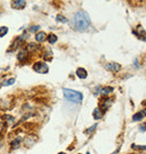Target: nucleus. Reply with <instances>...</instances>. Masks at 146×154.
<instances>
[{"mask_svg":"<svg viewBox=\"0 0 146 154\" xmlns=\"http://www.w3.org/2000/svg\"><path fill=\"white\" fill-rule=\"evenodd\" d=\"M33 70L37 73H42V74H45V73L48 72V65L45 63V62H36L34 65H33Z\"/></svg>","mask_w":146,"mask_h":154,"instance_id":"nucleus-3","label":"nucleus"},{"mask_svg":"<svg viewBox=\"0 0 146 154\" xmlns=\"http://www.w3.org/2000/svg\"><path fill=\"white\" fill-rule=\"evenodd\" d=\"M0 16H1V14H0Z\"/></svg>","mask_w":146,"mask_h":154,"instance_id":"nucleus-27","label":"nucleus"},{"mask_svg":"<svg viewBox=\"0 0 146 154\" xmlns=\"http://www.w3.org/2000/svg\"><path fill=\"white\" fill-rule=\"evenodd\" d=\"M7 34H8V27L1 26V27H0V38H1V37H5Z\"/></svg>","mask_w":146,"mask_h":154,"instance_id":"nucleus-16","label":"nucleus"},{"mask_svg":"<svg viewBox=\"0 0 146 154\" xmlns=\"http://www.w3.org/2000/svg\"><path fill=\"white\" fill-rule=\"evenodd\" d=\"M2 129H4V123H2L1 119H0V133L2 132Z\"/></svg>","mask_w":146,"mask_h":154,"instance_id":"nucleus-23","label":"nucleus"},{"mask_svg":"<svg viewBox=\"0 0 146 154\" xmlns=\"http://www.w3.org/2000/svg\"><path fill=\"white\" fill-rule=\"evenodd\" d=\"M106 69L111 71V72H119L121 70V65L119 63H116V62H110V63L106 64Z\"/></svg>","mask_w":146,"mask_h":154,"instance_id":"nucleus-6","label":"nucleus"},{"mask_svg":"<svg viewBox=\"0 0 146 154\" xmlns=\"http://www.w3.org/2000/svg\"><path fill=\"white\" fill-rule=\"evenodd\" d=\"M38 48V45H36L35 43H30L28 44V46H27V48H26V51H35V50H37Z\"/></svg>","mask_w":146,"mask_h":154,"instance_id":"nucleus-18","label":"nucleus"},{"mask_svg":"<svg viewBox=\"0 0 146 154\" xmlns=\"http://www.w3.org/2000/svg\"><path fill=\"white\" fill-rule=\"evenodd\" d=\"M27 54H28V52L26 51V50H23L18 53V60L20 61V62H25L27 60Z\"/></svg>","mask_w":146,"mask_h":154,"instance_id":"nucleus-13","label":"nucleus"},{"mask_svg":"<svg viewBox=\"0 0 146 154\" xmlns=\"http://www.w3.org/2000/svg\"><path fill=\"white\" fill-rule=\"evenodd\" d=\"M1 144H2V142H1V140H0V149H1V146H2Z\"/></svg>","mask_w":146,"mask_h":154,"instance_id":"nucleus-24","label":"nucleus"},{"mask_svg":"<svg viewBox=\"0 0 146 154\" xmlns=\"http://www.w3.org/2000/svg\"><path fill=\"white\" fill-rule=\"evenodd\" d=\"M56 20L60 23H64V24L68 23V19H66L64 16H62V15H57V16H56Z\"/></svg>","mask_w":146,"mask_h":154,"instance_id":"nucleus-19","label":"nucleus"},{"mask_svg":"<svg viewBox=\"0 0 146 154\" xmlns=\"http://www.w3.org/2000/svg\"><path fill=\"white\" fill-rule=\"evenodd\" d=\"M87 154H90V153H89V152H88V153H87Z\"/></svg>","mask_w":146,"mask_h":154,"instance_id":"nucleus-26","label":"nucleus"},{"mask_svg":"<svg viewBox=\"0 0 146 154\" xmlns=\"http://www.w3.org/2000/svg\"><path fill=\"white\" fill-rule=\"evenodd\" d=\"M35 38H36V41L38 43H43L45 39H47V35H46V33H44V32H38L37 34L35 35Z\"/></svg>","mask_w":146,"mask_h":154,"instance_id":"nucleus-9","label":"nucleus"},{"mask_svg":"<svg viewBox=\"0 0 146 154\" xmlns=\"http://www.w3.org/2000/svg\"><path fill=\"white\" fill-rule=\"evenodd\" d=\"M2 120H4L7 125H13L14 122H15V118L10 115H4L2 116Z\"/></svg>","mask_w":146,"mask_h":154,"instance_id":"nucleus-12","label":"nucleus"},{"mask_svg":"<svg viewBox=\"0 0 146 154\" xmlns=\"http://www.w3.org/2000/svg\"><path fill=\"white\" fill-rule=\"evenodd\" d=\"M132 147H133L134 150H146V146H138L136 144H133Z\"/></svg>","mask_w":146,"mask_h":154,"instance_id":"nucleus-20","label":"nucleus"},{"mask_svg":"<svg viewBox=\"0 0 146 154\" xmlns=\"http://www.w3.org/2000/svg\"><path fill=\"white\" fill-rule=\"evenodd\" d=\"M112 91H114V88H112V87H105V88H101L100 94H103V96H107V94H111Z\"/></svg>","mask_w":146,"mask_h":154,"instance_id":"nucleus-14","label":"nucleus"},{"mask_svg":"<svg viewBox=\"0 0 146 154\" xmlns=\"http://www.w3.org/2000/svg\"><path fill=\"white\" fill-rule=\"evenodd\" d=\"M92 116H93V118L95 119H101L103 116V112L101 110H100V108H96L95 110H93V112H92Z\"/></svg>","mask_w":146,"mask_h":154,"instance_id":"nucleus-11","label":"nucleus"},{"mask_svg":"<svg viewBox=\"0 0 146 154\" xmlns=\"http://www.w3.org/2000/svg\"><path fill=\"white\" fill-rule=\"evenodd\" d=\"M96 127H97V125H93V126H91V128L88 129V131H86V133H87V134H90V133H92L93 131H95Z\"/></svg>","mask_w":146,"mask_h":154,"instance_id":"nucleus-21","label":"nucleus"},{"mask_svg":"<svg viewBox=\"0 0 146 154\" xmlns=\"http://www.w3.org/2000/svg\"><path fill=\"white\" fill-rule=\"evenodd\" d=\"M47 41L50 42V44H55L57 42V36L55 34H50L47 36Z\"/></svg>","mask_w":146,"mask_h":154,"instance_id":"nucleus-15","label":"nucleus"},{"mask_svg":"<svg viewBox=\"0 0 146 154\" xmlns=\"http://www.w3.org/2000/svg\"><path fill=\"white\" fill-rule=\"evenodd\" d=\"M75 74H77V77L80 78V79H86V78L88 77V72H87L86 69H83V68L77 69V72H75Z\"/></svg>","mask_w":146,"mask_h":154,"instance_id":"nucleus-10","label":"nucleus"},{"mask_svg":"<svg viewBox=\"0 0 146 154\" xmlns=\"http://www.w3.org/2000/svg\"><path fill=\"white\" fill-rule=\"evenodd\" d=\"M23 140H24V136H22V135L16 136L14 138V141L10 143V149L11 150H17V149H19L20 145L23 144Z\"/></svg>","mask_w":146,"mask_h":154,"instance_id":"nucleus-4","label":"nucleus"},{"mask_svg":"<svg viewBox=\"0 0 146 154\" xmlns=\"http://www.w3.org/2000/svg\"><path fill=\"white\" fill-rule=\"evenodd\" d=\"M60 154H65V153H60Z\"/></svg>","mask_w":146,"mask_h":154,"instance_id":"nucleus-25","label":"nucleus"},{"mask_svg":"<svg viewBox=\"0 0 146 154\" xmlns=\"http://www.w3.org/2000/svg\"><path fill=\"white\" fill-rule=\"evenodd\" d=\"M112 105V100L110 98H107V99H103V101H101V108H100V110L102 111V112H105V111L107 110L108 108L110 107Z\"/></svg>","mask_w":146,"mask_h":154,"instance_id":"nucleus-7","label":"nucleus"},{"mask_svg":"<svg viewBox=\"0 0 146 154\" xmlns=\"http://www.w3.org/2000/svg\"><path fill=\"white\" fill-rule=\"evenodd\" d=\"M38 28H39L38 26H34V27H32V28H30V32H35V30H37Z\"/></svg>","mask_w":146,"mask_h":154,"instance_id":"nucleus-22","label":"nucleus"},{"mask_svg":"<svg viewBox=\"0 0 146 154\" xmlns=\"http://www.w3.org/2000/svg\"><path fill=\"white\" fill-rule=\"evenodd\" d=\"M26 7V1L25 0H11V8L20 10Z\"/></svg>","mask_w":146,"mask_h":154,"instance_id":"nucleus-5","label":"nucleus"},{"mask_svg":"<svg viewBox=\"0 0 146 154\" xmlns=\"http://www.w3.org/2000/svg\"><path fill=\"white\" fill-rule=\"evenodd\" d=\"M91 25V19L89 14L86 10H79L75 13L74 18H73V26L74 29L79 32H84L87 30Z\"/></svg>","mask_w":146,"mask_h":154,"instance_id":"nucleus-1","label":"nucleus"},{"mask_svg":"<svg viewBox=\"0 0 146 154\" xmlns=\"http://www.w3.org/2000/svg\"><path fill=\"white\" fill-rule=\"evenodd\" d=\"M63 94H64V98L66 99L68 101H70V103H81L82 100H83V94H82L80 91H77V90L64 88V89H63Z\"/></svg>","mask_w":146,"mask_h":154,"instance_id":"nucleus-2","label":"nucleus"},{"mask_svg":"<svg viewBox=\"0 0 146 154\" xmlns=\"http://www.w3.org/2000/svg\"><path fill=\"white\" fill-rule=\"evenodd\" d=\"M145 116H146V109H143L142 111H138V112H136V114L133 116V122H139V120H142Z\"/></svg>","mask_w":146,"mask_h":154,"instance_id":"nucleus-8","label":"nucleus"},{"mask_svg":"<svg viewBox=\"0 0 146 154\" xmlns=\"http://www.w3.org/2000/svg\"><path fill=\"white\" fill-rule=\"evenodd\" d=\"M14 83H15V78H10V79H8V80H6V81L2 82V86L9 87V86H13Z\"/></svg>","mask_w":146,"mask_h":154,"instance_id":"nucleus-17","label":"nucleus"}]
</instances>
